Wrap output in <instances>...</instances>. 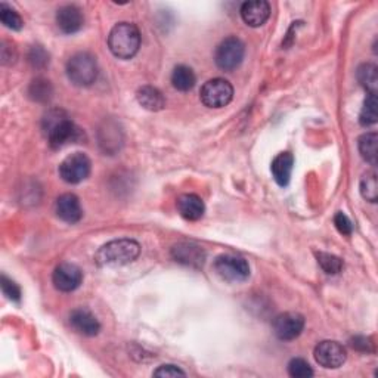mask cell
I'll use <instances>...</instances> for the list:
<instances>
[{
  "mask_svg": "<svg viewBox=\"0 0 378 378\" xmlns=\"http://www.w3.org/2000/svg\"><path fill=\"white\" fill-rule=\"evenodd\" d=\"M0 21L4 23L5 27L13 31H20L24 27L21 15L11 6H8L6 4H0Z\"/></svg>",
  "mask_w": 378,
  "mask_h": 378,
  "instance_id": "obj_25",
  "label": "cell"
},
{
  "mask_svg": "<svg viewBox=\"0 0 378 378\" xmlns=\"http://www.w3.org/2000/svg\"><path fill=\"white\" fill-rule=\"evenodd\" d=\"M136 99L139 102V105L148 111L157 113L164 110L166 107V99L163 93L157 88H154V86H142V88L137 89Z\"/></svg>",
  "mask_w": 378,
  "mask_h": 378,
  "instance_id": "obj_19",
  "label": "cell"
},
{
  "mask_svg": "<svg viewBox=\"0 0 378 378\" xmlns=\"http://www.w3.org/2000/svg\"><path fill=\"white\" fill-rule=\"evenodd\" d=\"M241 16L247 25L262 27L270 16V5L266 0H253L241 6Z\"/></svg>",
  "mask_w": 378,
  "mask_h": 378,
  "instance_id": "obj_14",
  "label": "cell"
},
{
  "mask_svg": "<svg viewBox=\"0 0 378 378\" xmlns=\"http://www.w3.org/2000/svg\"><path fill=\"white\" fill-rule=\"evenodd\" d=\"M52 281L57 290L62 291V293H70V291H74L80 287L83 273L80 268L73 263H61L54 270Z\"/></svg>",
  "mask_w": 378,
  "mask_h": 378,
  "instance_id": "obj_11",
  "label": "cell"
},
{
  "mask_svg": "<svg viewBox=\"0 0 378 378\" xmlns=\"http://www.w3.org/2000/svg\"><path fill=\"white\" fill-rule=\"evenodd\" d=\"M314 355L316 362L326 370L340 368L348 359V352L343 348V345H340L338 341H331V340L321 341L315 348Z\"/></svg>",
  "mask_w": 378,
  "mask_h": 378,
  "instance_id": "obj_9",
  "label": "cell"
},
{
  "mask_svg": "<svg viewBox=\"0 0 378 378\" xmlns=\"http://www.w3.org/2000/svg\"><path fill=\"white\" fill-rule=\"evenodd\" d=\"M171 257L185 266L200 269L205 262V251L194 243H179L171 248Z\"/></svg>",
  "mask_w": 378,
  "mask_h": 378,
  "instance_id": "obj_12",
  "label": "cell"
},
{
  "mask_svg": "<svg viewBox=\"0 0 378 378\" xmlns=\"http://www.w3.org/2000/svg\"><path fill=\"white\" fill-rule=\"evenodd\" d=\"M246 46L238 38H228L223 40L214 54L216 65L223 71H232L243 62Z\"/></svg>",
  "mask_w": 378,
  "mask_h": 378,
  "instance_id": "obj_7",
  "label": "cell"
},
{
  "mask_svg": "<svg viewBox=\"0 0 378 378\" xmlns=\"http://www.w3.org/2000/svg\"><path fill=\"white\" fill-rule=\"evenodd\" d=\"M316 259H318L319 266L323 269V272L328 275H337L343 269V260L334 254L316 253Z\"/></svg>",
  "mask_w": 378,
  "mask_h": 378,
  "instance_id": "obj_27",
  "label": "cell"
},
{
  "mask_svg": "<svg viewBox=\"0 0 378 378\" xmlns=\"http://www.w3.org/2000/svg\"><path fill=\"white\" fill-rule=\"evenodd\" d=\"M58 28L65 34H74L81 30L84 24V15L76 5H65L57 12Z\"/></svg>",
  "mask_w": 378,
  "mask_h": 378,
  "instance_id": "obj_13",
  "label": "cell"
},
{
  "mask_svg": "<svg viewBox=\"0 0 378 378\" xmlns=\"http://www.w3.org/2000/svg\"><path fill=\"white\" fill-rule=\"evenodd\" d=\"M43 130L52 149H59L74 144L83 136L81 130L62 110H52L46 114L43 118Z\"/></svg>",
  "mask_w": 378,
  "mask_h": 378,
  "instance_id": "obj_1",
  "label": "cell"
},
{
  "mask_svg": "<svg viewBox=\"0 0 378 378\" xmlns=\"http://www.w3.org/2000/svg\"><path fill=\"white\" fill-rule=\"evenodd\" d=\"M377 144H378V134L375 132L365 133L359 137L357 148L360 156L371 166L377 164Z\"/></svg>",
  "mask_w": 378,
  "mask_h": 378,
  "instance_id": "obj_22",
  "label": "cell"
},
{
  "mask_svg": "<svg viewBox=\"0 0 378 378\" xmlns=\"http://www.w3.org/2000/svg\"><path fill=\"white\" fill-rule=\"evenodd\" d=\"M288 374L294 378H309L314 375L312 367L307 364V360L302 357H294L288 364Z\"/></svg>",
  "mask_w": 378,
  "mask_h": 378,
  "instance_id": "obj_28",
  "label": "cell"
},
{
  "mask_svg": "<svg viewBox=\"0 0 378 378\" xmlns=\"http://www.w3.org/2000/svg\"><path fill=\"white\" fill-rule=\"evenodd\" d=\"M92 163L83 152H74L59 164V176L67 183H80L91 175Z\"/></svg>",
  "mask_w": 378,
  "mask_h": 378,
  "instance_id": "obj_8",
  "label": "cell"
},
{
  "mask_svg": "<svg viewBox=\"0 0 378 378\" xmlns=\"http://www.w3.org/2000/svg\"><path fill=\"white\" fill-rule=\"evenodd\" d=\"M2 291H4V294L12 302L21 300V288L18 287V284H15L12 280H9L6 275H2Z\"/></svg>",
  "mask_w": 378,
  "mask_h": 378,
  "instance_id": "obj_30",
  "label": "cell"
},
{
  "mask_svg": "<svg viewBox=\"0 0 378 378\" xmlns=\"http://www.w3.org/2000/svg\"><path fill=\"white\" fill-rule=\"evenodd\" d=\"M70 323L77 333L88 337L96 336L101 330L99 321L92 312L88 311V309H76L70 316Z\"/></svg>",
  "mask_w": 378,
  "mask_h": 378,
  "instance_id": "obj_16",
  "label": "cell"
},
{
  "mask_svg": "<svg viewBox=\"0 0 378 378\" xmlns=\"http://www.w3.org/2000/svg\"><path fill=\"white\" fill-rule=\"evenodd\" d=\"M294 167V157L290 152H281L273 159L270 170L275 182L280 186H287L291 179V171Z\"/></svg>",
  "mask_w": 378,
  "mask_h": 378,
  "instance_id": "obj_18",
  "label": "cell"
},
{
  "mask_svg": "<svg viewBox=\"0 0 378 378\" xmlns=\"http://www.w3.org/2000/svg\"><path fill=\"white\" fill-rule=\"evenodd\" d=\"M201 101L209 108L227 107L234 98L232 84L225 79H212L201 88Z\"/></svg>",
  "mask_w": 378,
  "mask_h": 378,
  "instance_id": "obj_6",
  "label": "cell"
},
{
  "mask_svg": "<svg viewBox=\"0 0 378 378\" xmlns=\"http://www.w3.org/2000/svg\"><path fill=\"white\" fill-rule=\"evenodd\" d=\"M55 212H57V216L67 223H77L83 216L80 201L74 194L61 195L57 200Z\"/></svg>",
  "mask_w": 378,
  "mask_h": 378,
  "instance_id": "obj_15",
  "label": "cell"
},
{
  "mask_svg": "<svg viewBox=\"0 0 378 378\" xmlns=\"http://www.w3.org/2000/svg\"><path fill=\"white\" fill-rule=\"evenodd\" d=\"M108 47L120 59L133 58L141 47V33L132 23H118L108 36Z\"/></svg>",
  "mask_w": 378,
  "mask_h": 378,
  "instance_id": "obj_3",
  "label": "cell"
},
{
  "mask_svg": "<svg viewBox=\"0 0 378 378\" xmlns=\"http://www.w3.org/2000/svg\"><path fill=\"white\" fill-rule=\"evenodd\" d=\"M377 118H378L377 96L368 95L365 102H364V107H362V110H360V114H359V123L362 125L364 127H368V126H372L377 123Z\"/></svg>",
  "mask_w": 378,
  "mask_h": 378,
  "instance_id": "obj_24",
  "label": "cell"
},
{
  "mask_svg": "<svg viewBox=\"0 0 378 378\" xmlns=\"http://www.w3.org/2000/svg\"><path fill=\"white\" fill-rule=\"evenodd\" d=\"M52 84H50L49 80L45 79H36L33 80L30 88H28V95L33 101L38 102H46L52 96Z\"/></svg>",
  "mask_w": 378,
  "mask_h": 378,
  "instance_id": "obj_23",
  "label": "cell"
},
{
  "mask_svg": "<svg viewBox=\"0 0 378 378\" xmlns=\"http://www.w3.org/2000/svg\"><path fill=\"white\" fill-rule=\"evenodd\" d=\"M139 254V243L130 238H122L102 246L95 256V262L102 268H118L134 262Z\"/></svg>",
  "mask_w": 378,
  "mask_h": 378,
  "instance_id": "obj_2",
  "label": "cell"
},
{
  "mask_svg": "<svg viewBox=\"0 0 378 378\" xmlns=\"http://www.w3.org/2000/svg\"><path fill=\"white\" fill-rule=\"evenodd\" d=\"M28 62L34 68H45L49 64V54L42 46H33L28 52Z\"/></svg>",
  "mask_w": 378,
  "mask_h": 378,
  "instance_id": "obj_29",
  "label": "cell"
},
{
  "mask_svg": "<svg viewBox=\"0 0 378 378\" xmlns=\"http://www.w3.org/2000/svg\"><path fill=\"white\" fill-rule=\"evenodd\" d=\"M67 76L79 88H88L98 79V62L89 52H79L67 62Z\"/></svg>",
  "mask_w": 378,
  "mask_h": 378,
  "instance_id": "obj_4",
  "label": "cell"
},
{
  "mask_svg": "<svg viewBox=\"0 0 378 378\" xmlns=\"http://www.w3.org/2000/svg\"><path fill=\"white\" fill-rule=\"evenodd\" d=\"M360 194L362 197L370 201L375 202L378 198V181H377V173L375 171H368L364 178L360 179Z\"/></svg>",
  "mask_w": 378,
  "mask_h": 378,
  "instance_id": "obj_26",
  "label": "cell"
},
{
  "mask_svg": "<svg viewBox=\"0 0 378 378\" xmlns=\"http://www.w3.org/2000/svg\"><path fill=\"white\" fill-rule=\"evenodd\" d=\"M334 225L338 229V232L343 234V235H350L352 231H353V225H352L350 219L345 213H341V212H338L334 216Z\"/></svg>",
  "mask_w": 378,
  "mask_h": 378,
  "instance_id": "obj_31",
  "label": "cell"
},
{
  "mask_svg": "<svg viewBox=\"0 0 378 378\" xmlns=\"http://www.w3.org/2000/svg\"><path fill=\"white\" fill-rule=\"evenodd\" d=\"M178 375L185 377L186 374L176 365H161L160 368L154 371V377H178Z\"/></svg>",
  "mask_w": 378,
  "mask_h": 378,
  "instance_id": "obj_33",
  "label": "cell"
},
{
  "mask_svg": "<svg viewBox=\"0 0 378 378\" xmlns=\"http://www.w3.org/2000/svg\"><path fill=\"white\" fill-rule=\"evenodd\" d=\"M359 84L368 92V95H377L378 91V68L375 64H362L356 71Z\"/></svg>",
  "mask_w": 378,
  "mask_h": 378,
  "instance_id": "obj_20",
  "label": "cell"
},
{
  "mask_svg": "<svg viewBox=\"0 0 378 378\" xmlns=\"http://www.w3.org/2000/svg\"><path fill=\"white\" fill-rule=\"evenodd\" d=\"M176 207L179 214L186 219V220H200L204 216L205 212V205L204 201L195 195V194H183L178 198L176 201Z\"/></svg>",
  "mask_w": 378,
  "mask_h": 378,
  "instance_id": "obj_17",
  "label": "cell"
},
{
  "mask_svg": "<svg viewBox=\"0 0 378 378\" xmlns=\"http://www.w3.org/2000/svg\"><path fill=\"white\" fill-rule=\"evenodd\" d=\"M214 270L223 281L243 282L250 277V266L239 256L222 254L214 260Z\"/></svg>",
  "mask_w": 378,
  "mask_h": 378,
  "instance_id": "obj_5",
  "label": "cell"
},
{
  "mask_svg": "<svg viewBox=\"0 0 378 378\" xmlns=\"http://www.w3.org/2000/svg\"><path fill=\"white\" fill-rule=\"evenodd\" d=\"M350 346L357 352H374V343L370 337L357 336L350 340Z\"/></svg>",
  "mask_w": 378,
  "mask_h": 378,
  "instance_id": "obj_32",
  "label": "cell"
},
{
  "mask_svg": "<svg viewBox=\"0 0 378 378\" xmlns=\"http://www.w3.org/2000/svg\"><path fill=\"white\" fill-rule=\"evenodd\" d=\"M195 81L197 79L193 68H189L186 65H178L173 73H171V84H173L175 89L181 92L191 91L195 86Z\"/></svg>",
  "mask_w": 378,
  "mask_h": 378,
  "instance_id": "obj_21",
  "label": "cell"
},
{
  "mask_svg": "<svg viewBox=\"0 0 378 378\" xmlns=\"http://www.w3.org/2000/svg\"><path fill=\"white\" fill-rule=\"evenodd\" d=\"M275 336L282 341L296 340L304 328V318L296 312H285L278 315L272 322Z\"/></svg>",
  "mask_w": 378,
  "mask_h": 378,
  "instance_id": "obj_10",
  "label": "cell"
}]
</instances>
